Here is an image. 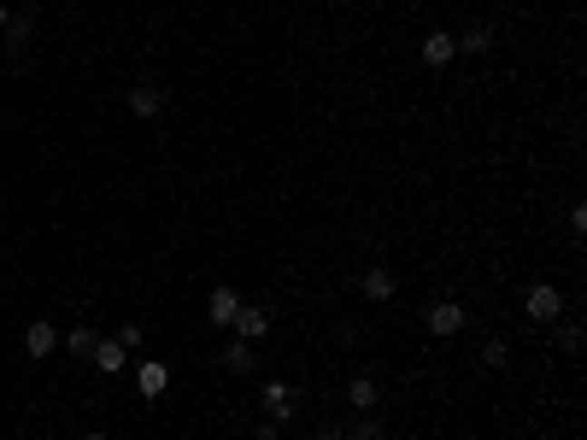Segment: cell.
<instances>
[{"instance_id":"6da1fadb","label":"cell","mask_w":587,"mask_h":440,"mask_svg":"<svg viewBox=\"0 0 587 440\" xmlns=\"http://www.w3.org/2000/svg\"><path fill=\"white\" fill-rule=\"evenodd\" d=\"M423 323H429V335H441V341H453L458 329H465L470 323V311L458 306V299H435L429 311H423Z\"/></svg>"},{"instance_id":"7a4b0ae2","label":"cell","mask_w":587,"mask_h":440,"mask_svg":"<svg viewBox=\"0 0 587 440\" xmlns=\"http://www.w3.org/2000/svg\"><path fill=\"white\" fill-rule=\"evenodd\" d=\"M523 311H529L534 323H558L564 318V294H558L553 282H534L529 294H523Z\"/></svg>"},{"instance_id":"3957f363","label":"cell","mask_w":587,"mask_h":440,"mask_svg":"<svg viewBox=\"0 0 587 440\" xmlns=\"http://www.w3.org/2000/svg\"><path fill=\"white\" fill-rule=\"evenodd\" d=\"M230 329H235V341H265L270 335V306H247L241 299V311H235Z\"/></svg>"},{"instance_id":"277c9868","label":"cell","mask_w":587,"mask_h":440,"mask_svg":"<svg viewBox=\"0 0 587 440\" xmlns=\"http://www.w3.org/2000/svg\"><path fill=\"white\" fill-rule=\"evenodd\" d=\"M259 406L270 411V423H289V417H294V406H299L294 382H265V394H259Z\"/></svg>"},{"instance_id":"5b68a950","label":"cell","mask_w":587,"mask_h":440,"mask_svg":"<svg viewBox=\"0 0 587 440\" xmlns=\"http://www.w3.org/2000/svg\"><path fill=\"white\" fill-rule=\"evenodd\" d=\"M89 364H94L100 376H118V370H130V352L118 347V335H100L94 352H89Z\"/></svg>"},{"instance_id":"8992f818","label":"cell","mask_w":587,"mask_h":440,"mask_svg":"<svg viewBox=\"0 0 587 440\" xmlns=\"http://www.w3.org/2000/svg\"><path fill=\"white\" fill-rule=\"evenodd\" d=\"M458 59V35L453 30H429L423 35V65H453Z\"/></svg>"},{"instance_id":"52a82bcc","label":"cell","mask_w":587,"mask_h":440,"mask_svg":"<svg viewBox=\"0 0 587 440\" xmlns=\"http://www.w3.org/2000/svg\"><path fill=\"white\" fill-rule=\"evenodd\" d=\"M235 311H241V294H235V288H211V299H206V318L218 323V329H230V323H235Z\"/></svg>"},{"instance_id":"ba28073f","label":"cell","mask_w":587,"mask_h":440,"mask_svg":"<svg viewBox=\"0 0 587 440\" xmlns=\"http://www.w3.org/2000/svg\"><path fill=\"white\" fill-rule=\"evenodd\" d=\"M135 387H142L147 399H159L171 387V364H159V358H147V364H135Z\"/></svg>"},{"instance_id":"9c48e42d","label":"cell","mask_w":587,"mask_h":440,"mask_svg":"<svg viewBox=\"0 0 587 440\" xmlns=\"http://www.w3.org/2000/svg\"><path fill=\"white\" fill-rule=\"evenodd\" d=\"M54 347H59V329H54L47 318H35L30 329H24V352H30V358H47Z\"/></svg>"},{"instance_id":"30bf717a","label":"cell","mask_w":587,"mask_h":440,"mask_svg":"<svg viewBox=\"0 0 587 440\" xmlns=\"http://www.w3.org/2000/svg\"><path fill=\"white\" fill-rule=\"evenodd\" d=\"M130 112H135V118H159V112H165V88L135 83V88H130Z\"/></svg>"},{"instance_id":"8fae6325","label":"cell","mask_w":587,"mask_h":440,"mask_svg":"<svg viewBox=\"0 0 587 440\" xmlns=\"http://www.w3.org/2000/svg\"><path fill=\"white\" fill-rule=\"evenodd\" d=\"M365 299H377V306H388V299H394V270H388V264H370V270H365Z\"/></svg>"},{"instance_id":"7c38bea8","label":"cell","mask_w":587,"mask_h":440,"mask_svg":"<svg viewBox=\"0 0 587 440\" xmlns=\"http://www.w3.org/2000/svg\"><path fill=\"white\" fill-rule=\"evenodd\" d=\"M347 406L353 411H377V382H370V376H353V382H347Z\"/></svg>"},{"instance_id":"4fadbf2b","label":"cell","mask_w":587,"mask_h":440,"mask_svg":"<svg viewBox=\"0 0 587 440\" xmlns=\"http://www.w3.org/2000/svg\"><path fill=\"white\" fill-rule=\"evenodd\" d=\"M223 364H230V370L235 376H253V341H230V347H223Z\"/></svg>"},{"instance_id":"5bb4252c","label":"cell","mask_w":587,"mask_h":440,"mask_svg":"<svg viewBox=\"0 0 587 440\" xmlns=\"http://www.w3.org/2000/svg\"><path fill=\"white\" fill-rule=\"evenodd\" d=\"M488 47H494V24H470L458 35V54H488Z\"/></svg>"},{"instance_id":"9a60e30c","label":"cell","mask_w":587,"mask_h":440,"mask_svg":"<svg viewBox=\"0 0 587 440\" xmlns=\"http://www.w3.org/2000/svg\"><path fill=\"white\" fill-rule=\"evenodd\" d=\"M0 35H6V42H12V54H18V47L35 35V12H18V18H6V30H0Z\"/></svg>"},{"instance_id":"2e32d148","label":"cell","mask_w":587,"mask_h":440,"mask_svg":"<svg viewBox=\"0 0 587 440\" xmlns=\"http://www.w3.org/2000/svg\"><path fill=\"white\" fill-rule=\"evenodd\" d=\"M94 341H100V335L89 329V323H77V329L65 335V352H71V358H89V352H94Z\"/></svg>"},{"instance_id":"e0dca14e","label":"cell","mask_w":587,"mask_h":440,"mask_svg":"<svg viewBox=\"0 0 587 440\" xmlns=\"http://www.w3.org/2000/svg\"><path fill=\"white\" fill-rule=\"evenodd\" d=\"M341 429L353 435V440H382V423L370 417V411H358V417H353V423H341Z\"/></svg>"},{"instance_id":"ac0fdd59","label":"cell","mask_w":587,"mask_h":440,"mask_svg":"<svg viewBox=\"0 0 587 440\" xmlns=\"http://www.w3.org/2000/svg\"><path fill=\"white\" fill-rule=\"evenodd\" d=\"M482 364H488V370H505V364H511V347L499 341V335H488V341H482Z\"/></svg>"},{"instance_id":"d6986e66","label":"cell","mask_w":587,"mask_h":440,"mask_svg":"<svg viewBox=\"0 0 587 440\" xmlns=\"http://www.w3.org/2000/svg\"><path fill=\"white\" fill-rule=\"evenodd\" d=\"M558 347L576 358V352H582V323H564V329H558Z\"/></svg>"},{"instance_id":"ffe728a7","label":"cell","mask_w":587,"mask_h":440,"mask_svg":"<svg viewBox=\"0 0 587 440\" xmlns=\"http://www.w3.org/2000/svg\"><path fill=\"white\" fill-rule=\"evenodd\" d=\"M118 347H123V352L142 347V323H123V329H118Z\"/></svg>"},{"instance_id":"44dd1931","label":"cell","mask_w":587,"mask_h":440,"mask_svg":"<svg viewBox=\"0 0 587 440\" xmlns=\"http://www.w3.org/2000/svg\"><path fill=\"white\" fill-rule=\"evenodd\" d=\"M259 440H282V423H265V429H259Z\"/></svg>"},{"instance_id":"7402d4cb","label":"cell","mask_w":587,"mask_h":440,"mask_svg":"<svg viewBox=\"0 0 587 440\" xmlns=\"http://www.w3.org/2000/svg\"><path fill=\"white\" fill-rule=\"evenodd\" d=\"M6 18H12V12H6V6H0V30H6Z\"/></svg>"},{"instance_id":"603a6c76","label":"cell","mask_w":587,"mask_h":440,"mask_svg":"<svg viewBox=\"0 0 587 440\" xmlns=\"http://www.w3.org/2000/svg\"><path fill=\"white\" fill-rule=\"evenodd\" d=\"M89 440H112V435H89Z\"/></svg>"}]
</instances>
